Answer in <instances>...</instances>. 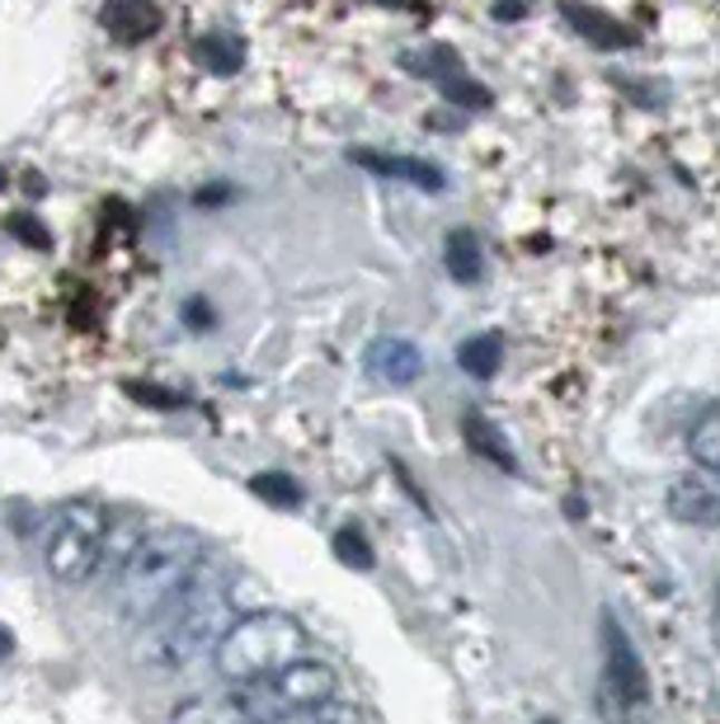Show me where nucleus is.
<instances>
[{
    "instance_id": "nucleus-20",
    "label": "nucleus",
    "mask_w": 720,
    "mask_h": 724,
    "mask_svg": "<svg viewBox=\"0 0 720 724\" xmlns=\"http://www.w3.org/2000/svg\"><path fill=\"white\" fill-rule=\"evenodd\" d=\"M334 556L344 560V565H353V569H372V550H368V537H363V531H353V527L334 531Z\"/></svg>"
},
{
    "instance_id": "nucleus-13",
    "label": "nucleus",
    "mask_w": 720,
    "mask_h": 724,
    "mask_svg": "<svg viewBox=\"0 0 720 724\" xmlns=\"http://www.w3.org/2000/svg\"><path fill=\"white\" fill-rule=\"evenodd\" d=\"M688 452H692L697 466H707V471H720V400L707 404V410L692 419V429H688Z\"/></svg>"
},
{
    "instance_id": "nucleus-14",
    "label": "nucleus",
    "mask_w": 720,
    "mask_h": 724,
    "mask_svg": "<svg viewBox=\"0 0 720 724\" xmlns=\"http://www.w3.org/2000/svg\"><path fill=\"white\" fill-rule=\"evenodd\" d=\"M457 362H461V372L490 381V376L499 372V362H504V339H499V334H476V339H466V344L457 349Z\"/></svg>"
},
{
    "instance_id": "nucleus-22",
    "label": "nucleus",
    "mask_w": 720,
    "mask_h": 724,
    "mask_svg": "<svg viewBox=\"0 0 720 724\" xmlns=\"http://www.w3.org/2000/svg\"><path fill=\"white\" fill-rule=\"evenodd\" d=\"M10 231H14L19 241H29L33 250H52V236H48V231L38 226V217H33V212H14V217H10Z\"/></svg>"
},
{
    "instance_id": "nucleus-4",
    "label": "nucleus",
    "mask_w": 720,
    "mask_h": 724,
    "mask_svg": "<svg viewBox=\"0 0 720 724\" xmlns=\"http://www.w3.org/2000/svg\"><path fill=\"white\" fill-rule=\"evenodd\" d=\"M104 537H109V513H104L99 503H85V499L61 503L57 513L42 522V537H38L42 569L67 588L90 584L99 574Z\"/></svg>"
},
{
    "instance_id": "nucleus-11",
    "label": "nucleus",
    "mask_w": 720,
    "mask_h": 724,
    "mask_svg": "<svg viewBox=\"0 0 720 724\" xmlns=\"http://www.w3.org/2000/svg\"><path fill=\"white\" fill-rule=\"evenodd\" d=\"M99 19H104V29H109L114 38H123V42H142V38H152V33H156L160 10L152 6V0H109Z\"/></svg>"
},
{
    "instance_id": "nucleus-24",
    "label": "nucleus",
    "mask_w": 720,
    "mask_h": 724,
    "mask_svg": "<svg viewBox=\"0 0 720 724\" xmlns=\"http://www.w3.org/2000/svg\"><path fill=\"white\" fill-rule=\"evenodd\" d=\"M716 645H720V603H716Z\"/></svg>"
},
{
    "instance_id": "nucleus-26",
    "label": "nucleus",
    "mask_w": 720,
    "mask_h": 724,
    "mask_svg": "<svg viewBox=\"0 0 720 724\" xmlns=\"http://www.w3.org/2000/svg\"><path fill=\"white\" fill-rule=\"evenodd\" d=\"M546 724H551V720H546Z\"/></svg>"
},
{
    "instance_id": "nucleus-18",
    "label": "nucleus",
    "mask_w": 720,
    "mask_h": 724,
    "mask_svg": "<svg viewBox=\"0 0 720 724\" xmlns=\"http://www.w3.org/2000/svg\"><path fill=\"white\" fill-rule=\"evenodd\" d=\"M250 495L273 503V508H296L302 503V485H296L292 476H283V471H264V476L250 480Z\"/></svg>"
},
{
    "instance_id": "nucleus-12",
    "label": "nucleus",
    "mask_w": 720,
    "mask_h": 724,
    "mask_svg": "<svg viewBox=\"0 0 720 724\" xmlns=\"http://www.w3.org/2000/svg\"><path fill=\"white\" fill-rule=\"evenodd\" d=\"M561 10H565V19H575V29H580L584 38L599 42V48H631V42H635L631 29H617L607 14L588 10V6H575V0H561Z\"/></svg>"
},
{
    "instance_id": "nucleus-9",
    "label": "nucleus",
    "mask_w": 720,
    "mask_h": 724,
    "mask_svg": "<svg viewBox=\"0 0 720 724\" xmlns=\"http://www.w3.org/2000/svg\"><path fill=\"white\" fill-rule=\"evenodd\" d=\"M353 165H363L368 175H381V179H406L415 188H442V169L429 165V160H415V156H387V151H372V146H353L349 151Z\"/></svg>"
},
{
    "instance_id": "nucleus-8",
    "label": "nucleus",
    "mask_w": 720,
    "mask_h": 724,
    "mask_svg": "<svg viewBox=\"0 0 720 724\" xmlns=\"http://www.w3.org/2000/svg\"><path fill=\"white\" fill-rule=\"evenodd\" d=\"M669 513L678 522H688V527H720V489L707 485L702 476H683V480H673L669 485Z\"/></svg>"
},
{
    "instance_id": "nucleus-5",
    "label": "nucleus",
    "mask_w": 720,
    "mask_h": 724,
    "mask_svg": "<svg viewBox=\"0 0 720 724\" xmlns=\"http://www.w3.org/2000/svg\"><path fill=\"white\" fill-rule=\"evenodd\" d=\"M339 668L325 664V658H315V654H302V658H292L288 668L279 673H269L260 677V683H245L236 687L241 701H245V711L254 724H264L273 715H288V711H302V706H321V701H334L339 696Z\"/></svg>"
},
{
    "instance_id": "nucleus-3",
    "label": "nucleus",
    "mask_w": 720,
    "mask_h": 724,
    "mask_svg": "<svg viewBox=\"0 0 720 724\" xmlns=\"http://www.w3.org/2000/svg\"><path fill=\"white\" fill-rule=\"evenodd\" d=\"M307 649H311V640L296 616H288L279 607H254L226 626L217 649H212V668H217L222 683L245 687V683H260V677L288 668L292 658H302Z\"/></svg>"
},
{
    "instance_id": "nucleus-6",
    "label": "nucleus",
    "mask_w": 720,
    "mask_h": 724,
    "mask_svg": "<svg viewBox=\"0 0 720 724\" xmlns=\"http://www.w3.org/2000/svg\"><path fill=\"white\" fill-rule=\"evenodd\" d=\"M603 649H607V696H617L626 711H645V701H650V677H645V664H641V654L631 649L626 640V630L612 622H603Z\"/></svg>"
},
{
    "instance_id": "nucleus-16",
    "label": "nucleus",
    "mask_w": 720,
    "mask_h": 724,
    "mask_svg": "<svg viewBox=\"0 0 720 724\" xmlns=\"http://www.w3.org/2000/svg\"><path fill=\"white\" fill-rule=\"evenodd\" d=\"M241 57H245V48L231 33H207L203 42H198V61L207 71H217V76H231V71H241Z\"/></svg>"
},
{
    "instance_id": "nucleus-15",
    "label": "nucleus",
    "mask_w": 720,
    "mask_h": 724,
    "mask_svg": "<svg viewBox=\"0 0 720 724\" xmlns=\"http://www.w3.org/2000/svg\"><path fill=\"white\" fill-rule=\"evenodd\" d=\"M461 433H466V447H471V452H480V457H490L495 466H504V471H518V461L508 457V447L499 442V433L490 429V423H485L476 410L461 419Z\"/></svg>"
},
{
    "instance_id": "nucleus-25",
    "label": "nucleus",
    "mask_w": 720,
    "mask_h": 724,
    "mask_svg": "<svg viewBox=\"0 0 720 724\" xmlns=\"http://www.w3.org/2000/svg\"><path fill=\"white\" fill-rule=\"evenodd\" d=\"M0 188H6V175H0Z\"/></svg>"
},
{
    "instance_id": "nucleus-23",
    "label": "nucleus",
    "mask_w": 720,
    "mask_h": 724,
    "mask_svg": "<svg viewBox=\"0 0 720 724\" xmlns=\"http://www.w3.org/2000/svg\"><path fill=\"white\" fill-rule=\"evenodd\" d=\"M184 315H188V321H194V330H212V311L198 302V296H194V302L184 306Z\"/></svg>"
},
{
    "instance_id": "nucleus-17",
    "label": "nucleus",
    "mask_w": 720,
    "mask_h": 724,
    "mask_svg": "<svg viewBox=\"0 0 720 724\" xmlns=\"http://www.w3.org/2000/svg\"><path fill=\"white\" fill-rule=\"evenodd\" d=\"M264 724H358V711L349 701H321V706H302V711H288V715H273Z\"/></svg>"
},
{
    "instance_id": "nucleus-21",
    "label": "nucleus",
    "mask_w": 720,
    "mask_h": 724,
    "mask_svg": "<svg viewBox=\"0 0 720 724\" xmlns=\"http://www.w3.org/2000/svg\"><path fill=\"white\" fill-rule=\"evenodd\" d=\"M127 395H137L142 404H152V410H179V395L175 391H160V387H152V381H127V387H123Z\"/></svg>"
},
{
    "instance_id": "nucleus-7",
    "label": "nucleus",
    "mask_w": 720,
    "mask_h": 724,
    "mask_svg": "<svg viewBox=\"0 0 720 724\" xmlns=\"http://www.w3.org/2000/svg\"><path fill=\"white\" fill-rule=\"evenodd\" d=\"M363 362H368V376L381 381V387H415L419 372H424V353L410 344V339H400V334L372 339Z\"/></svg>"
},
{
    "instance_id": "nucleus-10",
    "label": "nucleus",
    "mask_w": 720,
    "mask_h": 724,
    "mask_svg": "<svg viewBox=\"0 0 720 724\" xmlns=\"http://www.w3.org/2000/svg\"><path fill=\"white\" fill-rule=\"evenodd\" d=\"M169 724H254L241 692H217V696H194L169 711Z\"/></svg>"
},
{
    "instance_id": "nucleus-2",
    "label": "nucleus",
    "mask_w": 720,
    "mask_h": 724,
    "mask_svg": "<svg viewBox=\"0 0 720 724\" xmlns=\"http://www.w3.org/2000/svg\"><path fill=\"white\" fill-rule=\"evenodd\" d=\"M236 622V607H231V588L222 574H212L207 560L194 569L169 607L156 616L152 626V640H146V658L165 673H179V668H194L203 664V654L212 658L217 640L226 635V626Z\"/></svg>"
},
{
    "instance_id": "nucleus-1",
    "label": "nucleus",
    "mask_w": 720,
    "mask_h": 724,
    "mask_svg": "<svg viewBox=\"0 0 720 724\" xmlns=\"http://www.w3.org/2000/svg\"><path fill=\"white\" fill-rule=\"evenodd\" d=\"M207 560V546L194 527H152L142 531V541L133 546V556L123 560L114 574V607L123 622L146 626L169 607V598L194 579V569Z\"/></svg>"
},
{
    "instance_id": "nucleus-19",
    "label": "nucleus",
    "mask_w": 720,
    "mask_h": 724,
    "mask_svg": "<svg viewBox=\"0 0 720 724\" xmlns=\"http://www.w3.org/2000/svg\"><path fill=\"white\" fill-rule=\"evenodd\" d=\"M448 273L457 283H476L480 278V250H476V241L466 236V231H457V236L448 241Z\"/></svg>"
}]
</instances>
